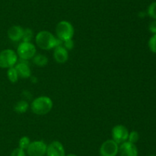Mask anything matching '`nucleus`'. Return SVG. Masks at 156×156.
<instances>
[{
    "instance_id": "1",
    "label": "nucleus",
    "mask_w": 156,
    "mask_h": 156,
    "mask_svg": "<svg viewBox=\"0 0 156 156\" xmlns=\"http://www.w3.org/2000/svg\"><path fill=\"white\" fill-rule=\"evenodd\" d=\"M35 42L37 47L43 50H51L58 46L62 45V41L55 37L48 31H41L35 37Z\"/></svg>"
},
{
    "instance_id": "4",
    "label": "nucleus",
    "mask_w": 156,
    "mask_h": 156,
    "mask_svg": "<svg viewBox=\"0 0 156 156\" xmlns=\"http://www.w3.org/2000/svg\"><path fill=\"white\" fill-rule=\"evenodd\" d=\"M18 61V54L12 49H5L0 52V67L10 68L15 67Z\"/></svg>"
},
{
    "instance_id": "11",
    "label": "nucleus",
    "mask_w": 156,
    "mask_h": 156,
    "mask_svg": "<svg viewBox=\"0 0 156 156\" xmlns=\"http://www.w3.org/2000/svg\"><path fill=\"white\" fill-rule=\"evenodd\" d=\"M15 68L16 69L19 77L27 79V78L30 77L31 75V70L25 60H21L18 64H15Z\"/></svg>"
},
{
    "instance_id": "8",
    "label": "nucleus",
    "mask_w": 156,
    "mask_h": 156,
    "mask_svg": "<svg viewBox=\"0 0 156 156\" xmlns=\"http://www.w3.org/2000/svg\"><path fill=\"white\" fill-rule=\"evenodd\" d=\"M47 145L44 141L31 142L27 148V153L29 156H44L47 153Z\"/></svg>"
},
{
    "instance_id": "15",
    "label": "nucleus",
    "mask_w": 156,
    "mask_h": 156,
    "mask_svg": "<svg viewBox=\"0 0 156 156\" xmlns=\"http://www.w3.org/2000/svg\"><path fill=\"white\" fill-rule=\"evenodd\" d=\"M28 103L27 102L24 100H21L18 101L15 106V111L18 113H24L25 112H27V109H28Z\"/></svg>"
},
{
    "instance_id": "24",
    "label": "nucleus",
    "mask_w": 156,
    "mask_h": 156,
    "mask_svg": "<svg viewBox=\"0 0 156 156\" xmlns=\"http://www.w3.org/2000/svg\"><path fill=\"white\" fill-rule=\"evenodd\" d=\"M149 29L150 31V32H152L153 35L156 34V20L151 21L150 24L149 25Z\"/></svg>"
},
{
    "instance_id": "5",
    "label": "nucleus",
    "mask_w": 156,
    "mask_h": 156,
    "mask_svg": "<svg viewBox=\"0 0 156 156\" xmlns=\"http://www.w3.org/2000/svg\"><path fill=\"white\" fill-rule=\"evenodd\" d=\"M36 47L31 42H21L17 48V54L21 60L32 59L36 54Z\"/></svg>"
},
{
    "instance_id": "10",
    "label": "nucleus",
    "mask_w": 156,
    "mask_h": 156,
    "mask_svg": "<svg viewBox=\"0 0 156 156\" xmlns=\"http://www.w3.org/2000/svg\"><path fill=\"white\" fill-rule=\"evenodd\" d=\"M118 153L120 156H138V148L135 144L126 141L120 144Z\"/></svg>"
},
{
    "instance_id": "23",
    "label": "nucleus",
    "mask_w": 156,
    "mask_h": 156,
    "mask_svg": "<svg viewBox=\"0 0 156 156\" xmlns=\"http://www.w3.org/2000/svg\"><path fill=\"white\" fill-rule=\"evenodd\" d=\"M10 156H26V153L24 150L20 148H16L12 151Z\"/></svg>"
},
{
    "instance_id": "17",
    "label": "nucleus",
    "mask_w": 156,
    "mask_h": 156,
    "mask_svg": "<svg viewBox=\"0 0 156 156\" xmlns=\"http://www.w3.org/2000/svg\"><path fill=\"white\" fill-rule=\"evenodd\" d=\"M34 32L30 28H25L23 31L22 39L24 42H30L33 39Z\"/></svg>"
},
{
    "instance_id": "2",
    "label": "nucleus",
    "mask_w": 156,
    "mask_h": 156,
    "mask_svg": "<svg viewBox=\"0 0 156 156\" xmlns=\"http://www.w3.org/2000/svg\"><path fill=\"white\" fill-rule=\"evenodd\" d=\"M53 106V102L50 97L41 96L34 99L30 105V109L34 114L44 116L50 113Z\"/></svg>"
},
{
    "instance_id": "12",
    "label": "nucleus",
    "mask_w": 156,
    "mask_h": 156,
    "mask_svg": "<svg viewBox=\"0 0 156 156\" xmlns=\"http://www.w3.org/2000/svg\"><path fill=\"white\" fill-rule=\"evenodd\" d=\"M53 58L59 64H64L69 59L68 50L62 45L55 47L53 50Z\"/></svg>"
},
{
    "instance_id": "16",
    "label": "nucleus",
    "mask_w": 156,
    "mask_h": 156,
    "mask_svg": "<svg viewBox=\"0 0 156 156\" xmlns=\"http://www.w3.org/2000/svg\"><path fill=\"white\" fill-rule=\"evenodd\" d=\"M7 76L8 79L10 82L12 83H16L18 80V74L17 73L16 69L15 68V67H10V68L8 69L7 71Z\"/></svg>"
},
{
    "instance_id": "13",
    "label": "nucleus",
    "mask_w": 156,
    "mask_h": 156,
    "mask_svg": "<svg viewBox=\"0 0 156 156\" xmlns=\"http://www.w3.org/2000/svg\"><path fill=\"white\" fill-rule=\"evenodd\" d=\"M22 27L19 25H13L8 30V37L12 41H19L22 39L23 35Z\"/></svg>"
},
{
    "instance_id": "7",
    "label": "nucleus",
    "mask_w": 156,
    "mask_h": 156,
    "mask_svg": "<svg viewBox=\"0 0 156 156\" xmlns=\"http://www.w3.org/2000/svg\"><path fill=\"white\" fill-rule=\"evenodd\" d=\"M129 131L123 125H117L113 127L111 131L112 139L118 145L123 143L128 140Z\"/></svg>"
},
{
    "instance_id": "20",
    "label": "nucleus",
    "mask_w": 156,
    "mask_h": 156,
    "mask_svg": "<svg viewBox=\"0 0 156 156\" xmlns=\"http://www.w3.org/2000/svg\"><path fill=\"white\" fill-rule=\"evenodd\" d=\"M140 139V135L139 132L136 131H132L131 132L129 133V136H128V140L131 143L136 144Z\"/></svg>"
},
{
    "instance_id": "6",
    "label": "nucleus",
    "mask_w": 156,
    "mask_h": 156,
    "mask_svg": "<svg viewBox=\"0 0 156 156\" xmlns=\"http://www.w3.org/2000/svg\"><path fill=\"white\" fill-rule=\"evenodd\" d=\"M119 152V145L113 139H108L101 145L99 153L101 156H117Z\"/></svg>"
},
{
    "instance_id": "9",
    "label": "nucleus",
    "mask_w": 156,
    "mask_h": 156,
    "mask_svg": "<svg viewBox=\"0 0 156 156\" xmlns=\"http://www.w3.org/2000/svg\"><path fill=\"white\" fill-rule=\"evenodd\" d=\"M47 156H66L65 148L59 141H53L47 145Z\"/></svg>"
},
{
    "instance_id": "19",
    "label": "nucleus",
    "mask_w": 156,
    "mask_h": 156,
    "mask_svg": "<svg viewBox=\"0 0 156 156\" xmlns=\"http://www.w3.org/2000/svg\"><path fill=\"white\" fill-rule=\"evenodd\" d=\"M147 13L149 17L156 20V2L151 3L150 6L148 8Z\"/></svg>"
},
{
    "instance_id": "18",
    "label": "nucleus",
    "mask_w": 156,
    "mask_h": 156,
    "mask_svg": "<svg viewBox=\"0 0 156 156\" xmlns=\"http://www.w3.org/2000/svg\"><path fill=\"white\" fill-rule=\"evenodd\" d=\"M30 138L27 137V136H23L21 139H19V142H18V148H21L23 150H27V148H28L29 145L30 143Z\"/></svg>"
},
{
    "instance_id": "26",
    "label": "nucleus",
    "mask_w": 156,
    "mask_h": 156,
    "mask_svg": "<svg viewBox=\"0 0 156 156\" xmlns=\"http://www.w3.org/2000/svg\"><path fill=\"white\" fill-rule=\"evenodd\" d=\"M150 156H156V155H150Z\"/></svg>"
},
{
    "instance_id": "14",
    "label": "nucleus",
    "mask_w": 156,
    "mask_h": 156,
    "mask_svg": "<svg viewBox=\"0 0 156 156\" xmlns=\"http://www.w3.org/2000/svg\"><path fill=\"white\" fill-rule=\"evenodd\" d=\"M33 63L38 67H44L48 64V58L47 56L41 54H35L33 58Z\"/></svg>"
},
{
    "instance_id": "3",
    "label": "nucleus",
    "mask_w": 156,
    "mask_h": 156,
    "mask_svg": "<svg viewBox=\"0 0 156 156\" xmlns=\"http://www.w3.org/2000/svg\"><path fill=\"white\" fill-rule=\"evenodd\" d=\"M56 34L57 38L62 41L73 39L74 35V28L69 21H61L56 25Z\"/></svg>"
},
{
    "instance_id": "21",
    "label": "nucleus",
    "mask_w": 156,
    "mask_h": 156,
    "mask_svg": "<svg viewBox=\"0 0 156 156\" xmlns=\"http://www.w3.org/2000/svg\"><path fill=\"white\" fill-rule=\"evenodd\" d=\"M148 45H149V48L152 53L156 54V34L153 35L149 40V43H148Z\"/></svg>"
},
{
    "instance_id": "22",
    "label": "nucleus",
    "mask_w": 156,
    "mask_h": 156,
    "mask_svg": "<svg viewBox=\"0 0 156 156\" xmlns=\"http://www.w3.org/2000/svg\"><path fill=\"white\" fill-rule=\"evenodd\" d=\"M62 46H63L67 50H72V49H73V47H74L75 46L74 41H73V39H69L66 40V41H62Z\"/></svg>"
},
{
    "instance_id": "25",
    "label": "nucleus",
    "mask_w": 156,
    "mask_h": 156,
    "mask_svg": "<svg viewBox=\"0 0 156 156\" xmlns=\"http://www.w3.org/2000/svg\"><path fill=\"white\" fill-rule=\"evenodd\" d=\"M66 156H78V155H76V154H66Z\"/></svg>"
}]
</instances>
